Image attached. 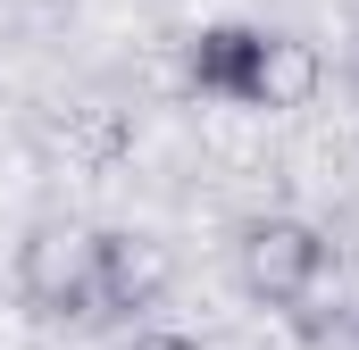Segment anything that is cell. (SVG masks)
I'll return each instance as SVG.
<instances>
[{"instance_id": "cell-1", "label": "cell", "mask_w": 359, "mask_h": 350, "mask_svg": "<svg viewBox=\"0 0 359 350\" xmlns=\"http://www.w3.org/2000/svg\"><path fill=\"white\" fill-rule=\"evenodd\" d=\"M326 275H334V242L309 217H292V209L243 217V234H234V284H243V300H259L276 317H309L318 292H326Z\"/></svg>"}, {"instance_id": "cell-2", "label": "cell", "mask_w": 359, "mask_h": 350, "mask_svg": "<svg viewBox=\"0 0 359 350\" xmlns=\"http://www.w3.org/2000/svg\"><path fill=\"white\" fill-rule=\"evenodd\" d=\"M17 292L42 317H100L109 292V234H92L76 217H42L17 242Z\"/></svg>"}, {"instance_id": "cell-3", "label": "cell", "mask_w": 359, "mask_h": 350, "mask_svg": "<svg viewBox=\"0 0 359 350\" xmlns=\"http://www.w3.org/2000/svg\"><path fill=\"white\" fill-rule=\"evenodd\" d=\"M126 350H201V342H192V334H168V326H142Z\"/></svg>"}]
</instances>
